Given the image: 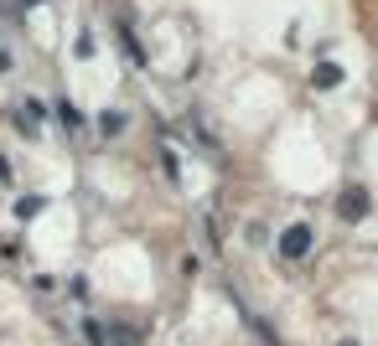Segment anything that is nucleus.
<instances>
[{"instance_id":"obj_7","label":"nucleus","mask_w":378,"mask_h":346,"mask_svg":"<svg viewBox=\"0 0 378 346\" xmlns=\"http://www.w3.org/2000/svg\"><path fill=\"white\" fill-rule=\"evenodd\" d=\"M21 109H26V119H42L47 103H42V99H21Z\"/></svg>"},{"instance_id":"obj_9","label":"nucleus","mask_w":378,"mask_h":346,"mask_svg":"<svg viewBox=\"0 0 378 346\" xmlns=\"http://www.w3.org/2000/svg\"><path fill=\"white\" fill-rule=\"evenodd\" d=\"M337 346H358V341H337Z\"/></svg>"},{"instance_id":"obj_6","label":"nucleus","mask_w":378,"mask_h":346,"mask_svg":"<svg viewBox=\"0 0 378 346\" xmlns=\"http://www.w3.org/2000/svg\"><path fill=\"white\" fill-rule=\"evenodd\" d=\"M99 129H104V135H120L125 119H120V114H104V119H99Z\"/></svg>"},{"instance_id":"obj_1","label":"nucleus","mask_w":378,"mask_h":346,"mask_svg":"<svg viewBox=\"0 0 378 346\" xmlns=\"http://www.w3.org/2000/svg\"><path fill=\"white\" fill-rule=\"evenodd\" d=\"M306 254H311V228H306V222L285 228V238H280V259H306Z\"/></svg>"},{"instance_id":"obj_2","label":"nucleus","mask_w":378,"mask_h":346,"mask_svg":"<svg viewBox=\"0 0 378 346\" xmlns=\"http://www.w3.org/2000/svg\"><path fill=\"white\" fill-rule=\"evenodd\" d=\"M337 212H342L347 222H358L363 212H368V192H363V186H347V192H342V202H337Z\"/></svg>"},{"instance_id":"obj_8","label":"nucleus","mask_w":378,"mask_h":346,"mask_svg":"<svg viewBox=\"0 0 378 346\" xmlns=\"http://www.w3.org/2000/svg\"><path fill=\"white\" fill-rule=\"evenodd\" d=\"M0 186H10V161L0 155Z\"/></svg>"},{"instance_id":"obj_3","label":"nucleus","mask_w":378,"mask_h":346,"mask_svg":"<svg viewBox=\"0 0 378 346\" xmlns=\"http://www.w3.org/2000/svg\"><path fill=\"white\" fill-rule=\"evenodd\" d=\"M342 83V68H337V62H321L316 68V88H337Z\"/></svg>"},{"instance_id":"obj_5","label":"nucleus","mask_w":378,"mask_h":346,"mask_svg":"<svg viewBox=\"0 0 378 346\" xmlns=\"http://www.w3.org/2000/svg\"><path fill=\"white\" fill-rule=\"evenodd\" d=\"M36 212H42V202H36V196H21V202H16V217H21V222L36 217Z\"/></svg>"},{"instance_id":"obj_4","label":"nucleus","mask_w":378,"mask_h":346,"mask_svg":"<svg viewBox=\"0 0 378 346\" xmlns=\"http://www.w3.org/2000/svg\"><path fill=\"white\" fill-rule=\"evenodd\" d=\"M114 346H140V331L135 326H114Z\"/></svg>"}]
</instances>
